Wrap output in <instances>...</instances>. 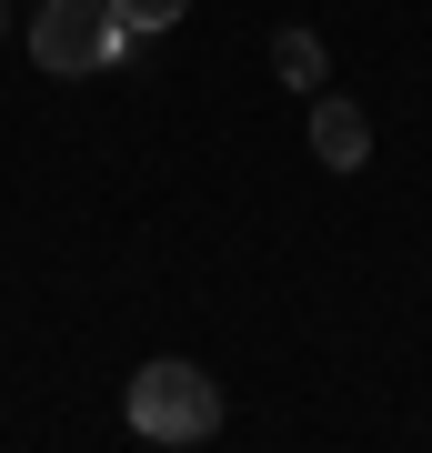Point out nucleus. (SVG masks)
<instances>
[{"mask_svg": "<svg viewBox=\"0 0 432 453\" xmlns=\"http://www.w3.org/2000/svg\"><path fill=\"white\" fill-rule=\"evenodd\" d=\"M31 61L61 71V81H80V71L131 61V31L111 20V0H41V20H31Z\"/></svg>", "mask_w": 432, "mask_h": 453, "instance_id": "nucleus-2", "label": "nucleus"}, {"mask_svg": "<svg viewBox=\"0 0 432 453\" xmlns=\"http://www.w3.org/2000/svg\"><path fill=\"white\" fill-rule=\"evenodd\" d=\"M272 71H282L292 91H322V31H282L272 41Z\"/></svg>", "mask_w": 432, "mask_h": 453, "instance_id": "nucleus-4", "label": "nucleus"}, {"mask_svg": "<svg viewBox=\"0 0 432 453\" xmlns=\"http://www.w3.org/2000/svg\"><path fill=\"white\" fill-rule=\"evenodd\" d=\"M131 434L151 443H211L222 434V383L201 363H141L131 372Z\"/></svg>", "mask_w": 432, "mask_h": 453, "instance_id": "nucleus-1", "label": "nucleus"}, {"mask_svg": "<svg viewBox=\"0 0 432 453\" xmlns=\"http://www.w3.org/2000/svg\"><path fill=\"white\" fill-rule=\"evenodd\" d=\"M181 11H192V0H111V20H121L131 41H141V31H171Z\"/></svg>", "mask_w": 432, "mask_h": 453, "instance_id": "nucleus-5", "label": "nucleus"}, {"mask_svg": "<svg viewBox=\"0 0 432 453\" xmlns=\"http://www.w3.org/2000/svg\"><path fill=\"white\" fill-rule=\"evenodd\" d=\"M0 31H11V11H0Z\"/></svg>", "mask_w": 432, "mask_h": 453, "instance_id": "nucleus-6", "label": "nucleus"}, {"mask_svg": "<svg viewBox=\"0 0 432 453\" xmlns=\"http://www.w3.org/2000/svg\"><path fill=\"white\" fill-rule=\"evenodd\" d=\"M312 151H322V172H362L372 162V121L352 101H312Z\"/></svg>", "mask_w": 432, "mask_h": 453, "instance_id": "nucleus-3", "label": "nucleus"}]
</instances>
